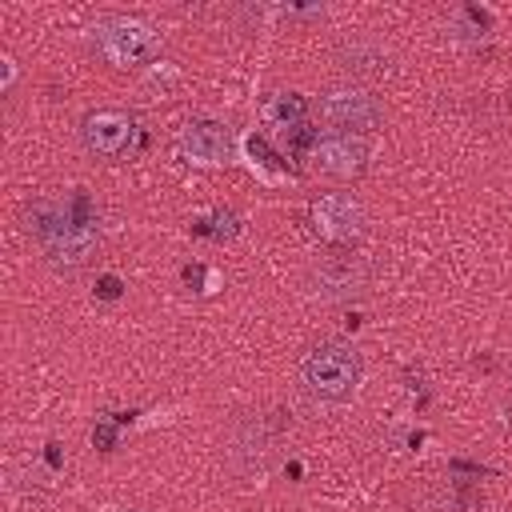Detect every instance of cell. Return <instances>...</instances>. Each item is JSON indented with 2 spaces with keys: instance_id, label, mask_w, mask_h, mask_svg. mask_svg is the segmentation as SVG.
<instances>
[{
  "instance_id": "13",
  "label": "cell",
  "mask_w": 512,
  "mask_h": 512,
  "mask_svg": "<svg viewBox=\"0 0 512 512\" xmlns=\"http://www.w3.org/2000/svg\"><path fill=\"white\" fill-rule=\"evenodd\" d=\"M136 412H108L96 428H92V444L100 448V452H112L116 448V424H128Z\"/></svg>"
},
{
  "instance_id": "7",
  "label": "cell",
  "mask_w": 512,
  "mask_h": 512,
  "mask_svg": "<svg viewBox=\"0 0 512 512\" xmlns=\"http://www.w3.org/2000/svg\"><path fill=\"white\" fill-rule=\"evenodd\" d=\"M80 144L96 160H128L144 148V128L124 108H92L80 116Z\"/></svg>"
},
{
  "instance_id": "15",
  "label": "cell",
  "mask_w": 512,
  "mask_h": 512,
  "mask_svg": "<svg viewBox=\"0 0 512 512\" xmlns=\"http://www.w3.org/2000/svg\"><path fill=\"white\" fill-rule=\"evenodd\" d=\"M132 512H136V508H132Z\"/></svg>"
},
{
  "instance_id": "8",
  "label": "cell",
  "mask_w": 512,
  "mask_h": 512,
  "mask_svg": "<svg viewBox=\"0 0 512 512\" xmlns=\"http://www.w3.org/2000/svg\"><path fill=\"white\" fill-rule=\"evenodd\" d=\"M308 156H312V164H316L320 172H328V176H336V180H356V176H364V168H368V148H364V140H360V136H348V132H324Z\"/></svg>"
},
{
  "instance_id": "5",
  "label": "cell",
  "mask_w": 512,
  "mask_h": 512,
  "mask_svg": "<svg viewBox=\"0 0 512 512\" xmlns=\"http://www.w3.org/2000/svg\"><path fill=\"white\" fill-rule=\"evenodd\" d=\"M308 228L328 248H356L368 232V208L356 192H320L308 204Z\"/></svg>"
},
{
  "instance_id": "6",
  "label": "cell",
  "mask_w": 512,
  "mask_h": 512,
  "mask_svg": "<svg viewBox=\"0 0 512 512\" xmlns=\"http://www.w3.org/2000/svg\"><path fill=\"white\" fill-rule=\"evenodd\" d=\"M372 284V260L360 256L356 248H328L312 260L308 268V288L312 296L328 300V304H344L356 300L364 288Z\"/></svg>"
},
{
  "instance_id": "2",
  "label": "cell",
  "mask_w": 512,
  "mask_h": 512,
  "mask_svg": "<svg viewBox=\"0 0 512 512\" xmlns=\"http://www.w3.org/2000/svg\"><path fill=\"white\" fill-rule=\"evenodd\" d=\"M296 376L316 404H344L360 388L364 360L348 340H320L300 356Z\"/></svg>"
},
{
  "instance_id": "14",
  "label": "cell",
  "mask_w": 512,
  "mask_h": 512,
  "mask_svg": "<svg viewBox=\"0 0 512 512\" xmlns=\"http://www.w3.org/2000/svg\"><path fill=\"white\" fill-rule=\"evenodd\" d=\"M96 296H100V300H120V296H124V280L112 276V272L96 276Z\"/></svg>"
},
{
  "instance_id": "4",
  "label": "cell",
  "mask_w": 512,
  "mask_h": 512,
  "mask_svg": "<svg viewBox=\"0 0 512 512\" xmlns=\"http://www.w3.org/2000/svg\"><path fill=\"white\" fill-rule=\"evenodd\" d=\"M316 112H320V120H324L332 132H348V136L376 132L380 120H384L380 96H376L372 88L356 84V80L328 84V88L316 96Z\"/></svg>"
},
{
  "instance_id": "10",
  "label": "cell",
  "mask_w": 512,
  "mask_h": 512,
  "mask_svg": "<svg viewBox=\"0 0 512 512\" xmlns=\"http://www.w3.org/2000/svg\"><path fill=\"white\" fill-rule=\"evenodd\" d=\"M340 64L352 76H384L388 72V52L376 40H348V44H340Z\"/></svg>"
},
{
  "instance_id": "11",
  "label": "cell",
  "mask_w": 512,
  "mask_h": 512,
  "mask_svg": "<svg viewBox=\"0 0 512 512\" xmlns=\"http://www.w3.org/2000/svg\"><path fill=\"white\" fill-rule=\"evenodd\" d=\"M304 116H308V100L296 96V92H280V96H272V104H268V120H272L276 128H284V132L300 128Z\"/></svg>"
},
{
  "instance_id": "12",
  "label": "cell",
  "mask_w": 512,
  "mask_h": 512,
  "mask_svg": "<svg viewBox=\"0 0 512 512\" xmlns=\"http://www.w3.org/2000/svg\"><path fill=\"white\" fill-rule=\"evenodd\" d=\"M192 232H196V236H208V240H216V244H224V240H232V236L240 232V216H236L232 208H216L212 216L196 220Z\"/></svg>"
},
{
  "instance_id": "3",
  "label": "cell",
  "mask_w": 512,
  "mask_h": 512,
  "mask_svg": "<svg viewBox=\"0 0 512 512\" xmlns=\"http://www.w3.org/2000/svg\"><path fill=\"white\" fill-rule=\"evenodd\" d=\"M92 52L112 68H140L156 60L160 32L140 16H104L92 24Z\"/></svg>"
},
{
  "instance_id": "9",
  "label": "cell",
  "mask_w": 512,
  "mask_h": 512,
  "mask_svg": "<svg viewBox=\"0 0 512 512\" xmlns=\"http://www.w3.org/2000/svg\"><path fill=\"white\" fill-rule=\"evenodd\" d=\"M180 148L200 164H224L232 156V132L220 120H192L180 128Z\"/></svg>"
},
{
  "instance_id": "1",
  "label": "cell",
  "mask_w": 512,
  "mask_h": 512,
  "mask_svg": "<svg viewBox=\"0 0 512 512\" xmlns=\"http://www.w3.org/2000/svg\"><path fill=\"white\" fill-rule=\"evenodd\" d=\"M28 232L40 244L44 260L64 276L80 272L100 248V224L72 220L64 200H32L28 204Z\"/></svg>"
}]
</instances>
